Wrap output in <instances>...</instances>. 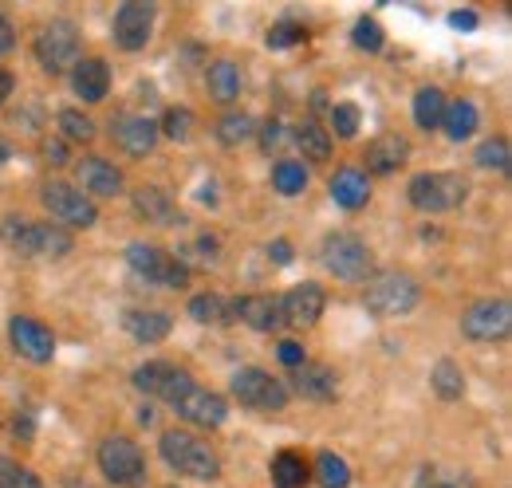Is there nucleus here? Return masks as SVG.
I'll list each match as a JSON object with an SVG mask.
<instances>
[{"label": "nucleus", "mask_w": 512, "mask_h": 488, "mask_svg": "<svg viewBox=\"0 0 512 488\" xmlns=\"http://www.w3.org/2000/svg\"><path fill=\"white\" fill-rule=\"evenodd\" d=\"M0 237L12 252L20 256H32V260H60L71 252V233L60 225H44V221H20V217H8L0 225Z\"/></svg>", "instance_id": "nucleus-1"}, {"label": "nucleus", "mask_w": 512, "mask_h": 488, "mask_svg": "<svg viewBox=\"0 0 512 488\" xmlns=\"http://www.w3.org/2000/svg\"><path fill=\"white\" fill-rule=\"evenodd\" d=\"M158 449H162V461L174 473H182V477H193V481H217L221 477L217 453L201 437L186 433V429H166L162 441H158Z\"/></svg>", "instance_id": "nucleus-2"}, {"label": "nucleus", "mask_w": 512, "mask_h": 488, "mask_svg": "<svg viewBox=\"0 0 512 488\" xmlns=\"http://www.w3.org/2000/svg\"><path fill=\"white\" fill-rule=\"evenodd\" d=\"M363 304L371 315H406L418 307V280L406 272H375L363 288Z\"/></svg>", "instance_id": "nucleus-3"}, {"label": "nucleus", "mask_w": 512, "mask_h": 488, "mask_svg": "<svg viewBox=\"0 0 512 488\" xmlns=\"http://www.w3.org/2000/svg\"><path fill=\"white\" fill-rule=\"evenodd\" d=\"M127 264L142 280H150L158 288H186V280H190L186 260L174 256V252H166V248H158V244L134 241L127 248Z\"/></svg>", "instance_id": "nucleus-4"}, {"label": "nucleus", "mask_w": 512, "mask_h": 488, "mask_svg": "<svg viewBox=\"0 0 512 488\" xmlns=\"http://www.w3.org/2000/svg\"><path fill=\"white\" fill-rule=\"evenodd\" d=\"M465 193H469V185L461 174H418L406 185L410 205L422 213H449L465 201Z\"/></svg>", "instance_id": "nucleus-5"}, {"label": "nucleus", "mask_w": 512, "mask_h": 488, "mask_svg": "<svg viewBox=\"0 0 512 488\" xmlns=\"http://www.w3.org/2000/svg\"><path fill=\"white\" fill-rule=\"evenodd\" d=\"M99 469L119 488H138L146 481V457L130 437H107L99 445Z\"/></svg>", "instance_id": "nucleus-6"}, {"label": "nucleus", "mask_w": 512, "mask_h": 488, "mask_svg": "<svg viewBox=\"0 0 512 488\" xmlns=\"http://www.w3.org/2000/svg\"><path fill=\"white\" fill-rule=\"evenodd\" d=\"M233 398L249 410H284L288 406V386L280 378H272L268 370L260 366H245L233 374Z\"/></svg>", "instance_id": "nucleus-7"}, {"label": "nucleus", "mask_w": 512, "mask_h": 488, "mask_svg": "<svg viewBox=\"0 0 512 488\" xmlns=\"http://www.w3.org/2000/svg\"><path fill=\"white\" fill-rule=\"evenodd\" d=\"M79 56V28L71 20H52L40 28L36 36V60L48 75H60L67 67H75Z\"/></svg>", "instance_id": "nucleus-8"}, {"label": "nucleus", "mask_w": 512, "mask_h": 488, "mask_svg": "<svg viewBox=\"0 0 512 488\" xmlns=\"http://www.w3.org/2000/svg\"><path fill=\"white\" fill-rule=\"evenodd\" d=\"M40 201H44V209H48L60 225H71V229H91V225L99 221L95 201L67 182H48L44 193H40Z\"/></svg>", "instance_id": "nucleus-9"}, {"label": "nucleus", "mask_w": 512, "mask_h": 488, "mask_svg": "<svg viewBox=\"0 0 512 488\" xmlns=\"http://www.w3.org/2000/svg\"><path fill=\"white\" fill-rule=\"evenodd\" d=\"M323 264H327V272L339 276V280H367V272H371V252H367V244L359 241L355 233H331V237L323 241Z\"/></svg>", "instance_id": "nucleus-10"}, {"label": "nucleus", "mask_w": 512, "mask_h": 488, "mask_svg": "<svg viewBox=\"0 0 512 488\" xmlns=\"http://www.w3.org/2000/svg\"><path fill=\"white\" fill-rule=\"evenodd\" d=\"M130 382L142 390V394H150V398H162V402H178L186 390L193 386V378L182 370V366L174 363H162V359H154V363H142L134 374H130Z\"/></svg>", "instance_id": "nucleus-11"}, {"label": "nucleus", "mask_w": 512, "mask_h": 488, "mask_svg": "<svg viewBox=\"0 0 512 488\" xmlns=\"http://www.w3.org/2000/svg\"><path fill=\"white\" fill-rule=\"evenodd\" d=\"M461 331L477 343H497L512 331V307L509 300H477L461 315Z\"/></svg>", "instance_id": "nucleus-12"}, {"label": "nucleus", "mask_w": 512, "mask_h": 488, "mask_svg": "<svg viewBox=\"0 0 512 488\" xmlns=\"http://www.w3.org/2000/svg\"><path fill=\"white\" fill-rule=\"evenodd\" d=\"M8 339H12V347H16L20 359H28V363H36V366L52 363V355H56V339H52V331H48L44 323L28 319V315H12V323H8Z\"/></svg>", "instance_id": "nucleus-13"}, {"label": "nucleus", "mask_w": 512, "mask_h": 488, "mask_svg": "<svg viewBox=\"0 0 512 488\" xmlns=\"http://www.w3.org/2000/svg\"><path fill=\"white\" fill-rule=\"evenodd\" d=\"M174 410H178V418H182V422L201 426V429L225 426V418H229L225 398H221V394H213V390H205V386H197V382H193L178 402H174Z\"/></svg>", "instance_id": "nucleus-14"}, {"label": "nucleus", "mask_w": 512, "mask_h": 488, "mask_svg": "<svg viewBox=\"0 0 512 488\" xmlns=\"http://www.w3.org/2000/svg\"><path fill=\"white\" fill-rule=\"evenodd\" d=\"M154 32V4L146 0H127L119 12H115V44L123 52H142L146 40Z\"/></svg>", "instance_id": "nucleus-15"}, {"label": "nucleus", "mask_w": 512, "mask_h": 488, "mask_svg": "<svg viewBox=\"0 0 512 488\" xmlns=\"http://www.w3.org/2000/svg\"><path fill=\"white\" fill-rule=\"evenodd\" d=\"M75 178H79V193L87 197H115L123 193V170L107 158H83L75 162Z\"/></svg>", "instance_id": "nucleus-16"}, {"label": "nucleus", "mask_w": 512, "mask_h": 488, "mask_svg": "<svg viewBox=\"0 0 512 488\" xmlns=\"http://www.w3.org/2000/svg\"><path fill=\"white\" fill-rule=\"evenodd\" d=\"M229 323H249L253 331H280L284 327V311L276 296H245L229 304Z\"/></svg>", "instance_id": "nucleus-17"}, {"label": "nucleus", "mask_w": 512, "mask_h": 488, "mask_svg": "<svg viewBox=\"0 0 512 488\" xmlns=\"http://www.w3.org/2000/svg\"><path fill=\"white\" fill-rule=\"evenodd\" d=\"M323 307H327V296H323L320 284H296V288L280 300L284 323H292V327H312V323H320Z\"/></svg>", "instance_id": "nucleus-18"}, {"label": "nucleus", "mask_w": 512, "mask_h": 488, "mask_svg": "<svg viewBox=\"0 0 512 488\" xmlns=\"http://www.w3.org/2000/svg\"><path fill=\"white\" fill-rule=\"evenodd\" d=\"M111 138L127 150V154H150L154 142H158V122L142 119V115H119L111 119Z\"/></svg>", "instance_id": "nucleus-19"}, {"label": "nucleus", "mask_w": 512, "mask_h": 488, "mask_svg": "<svg viewBox=\"0 0 512 488\" xmlns=\"http://www.w3.org/2000/svg\"><path fill=\"white\" fill-rule=\"evenodd\" d=\"M71 87L83 103H103L107 91H111V67L103 60H75V71H71Z\"/></svg>", "instance_id": "nucleus-20"}, {"label": "nucleus", "mask_w": 512, "mask_h": 488, "mask_svg": "<svg viewBox=\"0 0 512 488\" xmlns=\"http://www.w3.org/2000/svg\"><path fill=\"white\" fill-rule=\"evenodd\" d=\"M335 370L323 363H304L296 366V374H292V390L300 394V398H308V402H331L335 398Z\"/></svg>", "instance_id": "nucleus-21"}, {"label": "nucleus", "mask_w": 512, "mask_h": 488, "mask_svg": "<svg viewBox=\"0 0 512 488\" xmlns=\"http://www.w3.org/2000/svg\"><path fill=\"white\" fill-rule=\"evenodd\" d=\"M123 327H127L130 339H138V343H162L166 335H170V327H174V319L166 315V311H150V307H130L127 315H123Z\"/></svg>", "instance_id": "nucleus-22"}, {"label": "nucleus", "mask_w": 512, "mask_h": 488, "mask_svg": "<svg viewBox=\"0 0 512 488\" xmlns=\"http://www.w3.org/2000/svg\"><path fill=\"white\" fill-rule=\"evenodd\" d=\"M331 197H335V205L339 209H347V213H355V209H363L367 201H371V182H367V174L363 170H355V166H343L335 178H331Z\"/></svg>", "instance_id": "nucleus-23"}, {"label": "nucleus", "mask_w": 512, "mask_h": 488, "mask_svg": "<svg viewBox=\"0 0 512 488\" xmlns=\"http://www.w3.org/2000/svg\"><path fill=\"white\" fill-rule=\"evenodd\" d=\"M410 154V142L402 134H379L371 146H367V170L371 174H394Z\"/></svg>", "instance_id": "nucleus-24"}, {"label": "nucleus", "mask_w": 512, "mask_h": 488, "mask_svg": "<svg viewBox=\"0 0 512 488\" xmlns=\"http://www.w3.org/2000/svg\"><path fill=\"white\" fill-rule=\"evenodd\" d=\"M205 87H209V95L217 99V103H233L237 95H241V67L233 60H217L209 63V71H205Z\"/></svg>", "instance_id": "nucleus-25"}, {"label": "nucleus", "mask_w": 512, "mask_h": 488, "mask_svg": "<svg viewBox=\"0 0 512 488\" xmlns=\"http://www.w3.org/2000/svg\"><path fill=\"white\" fill-rule=\"evenodd\" d=\"M438 126L446 130V138L465 142V138H473V130H477V107H473L469 99H446V111H442V122H438Z\"/></svg>", "instance_id": "nucleus-26"}, {"label": "nucleus", "mask_w": 512, "mask_h": 488, "mask_svg": "<svg viewBox=\"0 0 512 488\" xmlns=\"http://www.w3.org/2000/svg\"><path fill=\"white\" fill-rule=\"evenodd\" d=\"M134 209H138L146 221H154V225H170V221L178 217V209H174L170 193H166V189H158V185H142V189L134 193Z\"/></svg>", "instance_id": "nucleus-27"}, {"label": "nucleus", "mask_w": 512, "mask_h": 488, "mask_svg": "<svg viewBox=\"0 0 512 488\" xmlns=\"http://www.w3.org/2000/svg\"><path fill=\"white\" fill-rule=\"evenodd\" d=\"M308 477H312V473H308V461H304L300 453L284 449V453L272 457V488H304Z\"/></svg>", "instance_id": "nucleus-28"}, {"label": "nucleus", "mask_w": 512, "mask_h": 488, "mask_svg": "<svg viewBox=\"0 0 512 488\" xmlns=\"http://www.w3.org/2000/svg\"><path fill=\"white\" fill-rule=\"evenodd\" d=\"M442 111H446V95L438 87H418V95H414V122L422 130H438Z\"/></svg>", "instance_id": "nucleus-29"}, {"label": "nucleus", "mask_w": 512, "mask_h": 488, "mask_svg": "<svg viewBox=\"0 0 512 488\" xmlns=\"http://www.w3.org/2000/svg\"><path fill=\"white\" fill-rule=\"evenodd\" d=\"M430 382H434V394H438L442 402H457V398L465 394V374H461V366L453 363V359H442V363L434 366Z\"/></svg>", "instance_id": "nucleus-30"}, {"label": "nucleus", "mask_w": 512, "mask_h": 488, "mask_svg": "<svg viewBox=\"0 0 512 488\" xmlns=\"http://www.w3.org/2000/svg\"><path fill=\"white\" fill-rule=\"evenodd\" d=\"M296 146L304 150V158H312V162H327V154H331V134L323 130L320 122H304V126H296Z\"/></svg>", "instance_id": "nucleus-31"}, {"label": "nucleus", "mask_w": 512, "mask_h": 488, "mask_svg": "<svg viewBox=\"0 0 512 488\" xmlns=\"http://www.w3.org/2000/svg\"><path fill=\"white\" fill-rule=\"evenodd\" d=\"M272 185H276V193H284V197H296V193H304V185H308V170H304V162H276L272 166Z\"/></svg>", "instance_id": "nucleus-32"}, {"label": "nucleus", "mask_w": 512, "mask_h": 488, "mask_svg": "<svg viewBox=\"0 0 512 488\" xmlns=\"http://www.w3.org/2000/svg\"><path fill=\"white\" fill-rule=\"evenodd\" d=\"M473 162L481 166V170H509V138H485L481 146H477V154H473Z\"/></svg>", "instance_id": "nucleus-33"}, {"label": "nucleus", "mask_w": 512, "mask_h": 488, "mask_svg": "<svg viewBox=\"0 0 512 488\" xmlns=\"http://www.w3.org/2000/svg\"><path fill=\"white\" fill-rule=\"evenodd\" d=\"M256 130H253V119L245 115V111H229L225 119L217 122V138L225 142V146H241V142H249Z\"/></svg>", "instance_id": "nucleus-34"}, {"label": "nucleus", "mask_w": 512, "mask_h": 488, "mask_svg": "<svg viewBox=\"0 0 512 488\" xmlns=\"http://www.w3.org/2000/svg\"><path fill=\"white\" fill-rule=\"evenodd\" d=\"M316 477H320L323 488H347L351 485V469H347V461H343V457H335V453H320V457H316Z\"/></svg>", "instance_id": "nucleus-35"}, {"label": "nucleus", "mask_w": 512, "mask_h": 488, "mask_svg": "<svg viewBox=\"0 0 512 488\" xmlns=\"http://www.w3.org/2000/svg\"><path fill=\"white\" fill-rule=\"evenodd\" d=\"M414 488H477V485H473L469 473H442V469L426 465V469H418Z\"/></svg>", "instance_id": "nucleus-36"}, {"label": "nucleus", "mask_w": 512, "mask_h": 488, "mask_svg": "<svg viewBox=\"0 0 512 488\" xmlns=\"http://www.w3.org/2000/svg\"><path fill=\"white\" fill-rule=\"evenodd\" d=\"M190 315L197 323H229V304L221 296L205 292V296H193L190 300Z\"/></svg>", "instance_id": "nucleus-37"}, {"label": "nucleus", "mask_w": 512, "mask_h": 488, "mask_svg": "<svg viewBox=\"0 0 512 488\" xmlns=\"http://www.w3.org/2000/svg\"><path fill=\"white\" fill-rule=\"evenodd\" d=\"M158 134H166V138H174V142H186L193 134V111L186 107H170L162 122H158Z\"/></svg>", "instance_id": "nucleus-38"}, {"label": "nucleus", "mask_w": 512, "mask_h": 488, "mask_svg": "<svg viewBox=\"0 0 512 488\" xmlns=\"http://www.w3.org/2000/svg\"><path fill=\"white\" fill-rule=\"evenodd\" d=\"M60 130H64V142H91L95 138V122L83 111H60Z\"/></svg>", "instance_id": "nucleus-39"}, {"label": "nucleus", "mask_w": 512, "mask_h": 488, "mask_svg": "<svg viewBox=\"0 0 512 488\" xmlns=\"http://www.w3.org/2000/svg\"><path fill=\"white\" fill-rule=\"evenodd\" d=\"M308 40V32H304V24H296V20H280V24H272L268 28V48H296V44H304Z\"/></svg>", "instance_id": "nucleus-40"}, {"label": "nucleus", "mask_w": 512, "mask_h": 488, "mask_svg": "<svg viewBox=\"0 0 512 488\" xmlns=\"http://www.w3.org/2000/svg\"><path fill=\"white\" fill-rule=\"evenodd\" d=\"M359 122H363V115H359L355 103H335V107H331V130H335L339 138H355V134H359ZM331 130H327V134H331Z\"/></svg>", "instance_id": "nucleus-41"}, {"label": "nucleus", "mask_w": 512, "mask_h": 488, "mask_svg": "<svg viewBox=\"0 0 512 488\" xmlns=\"http://www.w3.org/2000/svg\"><path fill=\"white\" fill-rule=\"evenodd\" d=\"M355 48L359 52H383V28H379V20H371V16H363L359 24H355Z\"/></svg>", "instance_id": "nucleus-42"}, {"label": "nucleus", "mask_w": 512, "mask_h": 488, "mask_svg": "<svg viewBox=\"0 0 512 488\" xmlns=\"http://www.w3.org/2000/svg\"><path fill=\"white\" fill-rule=\"evenodd\" d=\"M284 130H288V126H284L280 119H268L264 126H260V130H256V134H260V146H264V154H272V150H280V146L288 142V134H284Z\"/></svg>", "instance_id": "nucleus-43"}, {"label": "nucleus", "mask_w": 512, "mask_h": 488, "mask_svg": "<svg viewBox=\"0 0 512 488\" xmlns=\"http://www.w3.org/2000/svg\"><path fill=\"white\" fill-rule=\"evenodd\" d=\"M276 359H280L284 366H292V370L308 363V359H304V347H300V343H292V339H284V343L276 347Z\"/></svg>", "instance_id": "nucleus-44"}, {"label": "nucleus", "mask_w": 512, "mask_h": 488, "mask_svg": "<svg viewBox=\"0 0 512 488\" xmlns=\"http://www.w3.org/2000/svg\"><path fill=\"white\" fill-rule=\"evenodd\" d=\"M44 158H48V166H64V158H67L64 138H48V142H44Z\"/></svg>", "instance_id": "nucleus-45"}, {"label": "nucleus", "mask_w": 512, "mask_h": 488, "mask_svg": "<svg viewBox=\"0 0 512 488\" xmlns=\"http://www.w3.org/2000/svg\"><path fill=\"white\" fill-rule=\"evenodd\" d=\"M12 44H16V28H12V20H8V16H0V56H8V52H12Z\"/></svg>", "instance_id": "nucleus-46"}, {"label": "nucleus", "mask_w": 512, "mask_h": 488, "mask_svg": "<svg viewBox=\"0 0 512 488\" xmlns=\"http://www.w3.org/2000/svg\"><path fill=\"white\" fill-rule=\"evenodd\" d=\"M16 477H20V465L8 461V457H0V488H12L16 485Z\"/></svg>", "instance_id": "nucleus-47"}, {"label": "nucleus", "mask_w": 512, "mask_h": 488, "mask_svg": "<svg viewBox=\"0 0 512 488\" xmlns=\"http://www.w3.org/2000/svg\"><path fill=\"white\" fill-rule=\"evenodd\" d=\"M268 256H272L276 264H292V244H288V241H272V244H268Z\"/></svg>", "instance_id": "nucleus-48"}, {"label": "nucleus", "mask_w": 512, "mask_h": 488, "mask_svg": "<svg viewBox=\"0 0 512 488\" xmlns=\"http://www.w3.org/2000/svg\"><path fill=\"white\" fill-rule=\"evenodd\" d=\"M449 24H453V28H477V12H453Z\"/></svg>", "instance_id": "nucleus-49"}, {"label": "nucleus", "mask_w": 512, "mask_h": 488, "mask_svg": "<svg viewBox=\"0 0 512 488\" xmlns=\"http://www.w3.org/2000/svg\"><path fill=\"white\" fill-rule=\"evenodd\" d=\"M12 87H16L12 71H4V67H0V107H4V99H12Z\"/></svg>", "instance_id": "nucleus-50"}, {"label": "nucleus", "mask_w": 512, "mask_h": 488, "mask_svg": "<svg viewBox=\"0 0 512 488\" xmlns=\"http://www.w3.org/2000/svg\"><path fill=\"white\" fill-rule=\"evenodd\" d=\"M12 488H44V485H40V477H36L32 469H20V477H16V485Z\"/></svg>", "instance_id": "nucleus-51"}, {"label": "nucleus", "mask_w": 512, "mask_h": 488, "mask_svg": "<svg viewBox=\"0 0 512 488\" xmlns=\"http://www.w3.org/2000/svg\"><path fill=\"white\" fill-rule=\"evenodd\" d=\"M138 422H142V426H154V410H150V406H146V410H138Z\"/></svg>", "instance_id": "nucleus-52"}, {"label": "nucleus", "mask_w": 512, "mask_h": 488, "mask_svg": "<svg viewBox=\"0 0 512 488\" xmlns=\"http://www.w3.org/2000/svg\"><path fill=\"white\" fill-rule=\"evenodd\" d=\"M12 158V146H8V138H0V166Z\"/></svg>", "instance_id": "nucleus-53"}]
</instances>
